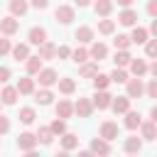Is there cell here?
Instances as JSON below:
<instances>
[{"instance_id":"cell-29","label":"cell","mask_w":157,"mask_h":157,"mask_svg":"<svg viewBox=\"0 0 157 157\" xmlns=\"http://www.w3.org/2000/svg\"><path fill=\"white\" fill-rule=\"evenodd\" d=\"M25 69H27L29 76H34V74L42 69V59H39V56H27V59H25Z\"/></svg>"},{"instance_id":"cell-31","label":"cell","mask_w":157,"mask_h":157,"mask_svg":"<svg viewBox=\"0 0 157 157\" xmlns=\"http://www.w3.org/2000/svg\"><path fill=\"white\" fill-rule=\"evenodd\" d=\"M147 34H150V32H147L145 27H135L132 34H130V42H132V44H145V42H147Z\"/></svg>"},{"instance_id":"cell-27","label":"cell","mask_w":157,"mask_h":157,"mask_svg":"<svg viewBox=\"0 0 157 157\" xmlns=\"http://www.w3.org/2000/svg\"><path fill=\"white\" fill-rule=\"evenodd\" d=\"M12 56H15V61H25L27 56H29V44H15L12 49Z\"/></svg>"},{"instance_id":"cell-11","label":"cell","mask_w":157,"mask_h":157,"mask_svg":"<svg viewBox=\"0 0 157 157\" xmlns=\"http://www.w3.org/2000/svg\"><path fill=\"white\" fill-rule=\"evenodd\" d=\"M110 108L115 115H123L128 108H130V98L128 96H118V98H110Z\"/></svg>"},{"instance_id":"cell-51","label":"cell","mask_w":157,"mask_h":157,"mask_svg":"<svg viewBox=\"0 0 157 157\" xmlns=\"http://www.w3.org/2000/svg\"><path fill=\"white\" fill-rule=\"evenodd\" d=\"M150 32H152V34H157V20H152V25H150Z\"/></svg>"},{"instance_id":"cell-6","label":"cell","mask_w":157,"mask_h":157,"mask_svg":"<svg viewBox=\"0 0 157 157\" xmlns=\"http://www.w3.org/2000/svg\"><path fill=\"white\" fill-rule=\"evenodd\" d=\"M74 113H76L78 118H91V113H93V103H91L88 98H78V101L74 103Z\"/></svg>"},{"instance_id":"cell-49","label":"cell","mask_w":157,"mask_h":157,"mask_svg":"<svg viewBox=\"0 0 157 157\" xmlns=\"http://www.w3.org/2000/svg\"><path fill=\"white\" fill-rule=\"evenodd\" d=\"M132 2H135V0H118V5H120V7H130Z\"/></svg>"},{"instance_id":"cell-47","label":"cell","mask_w":157,"mask_h":157,"mask_svg":"<svg viewBox=\"0 0 157 157\" xmlns=\"http://www.w3.org/2000/svg\"><path fill=\"white\" fill-rule=\"evenodd\" d=\"M7 78H10V69L0 66V83H7Z\"/></svg>"},{"instance_id":"cell-48","label":"cell","mask_w":157,"mask_h":157,"mask_svg":"<svg viewBox=\"0 0 157 157\" xmlns=\"http://www.w3.org/2000/svg\"><path fill=\"white\" fill-rule=\"evenodd\" d=\"M32 2V7H37V10H44L47 5H49V0H29Z\"/></svg>"},{"instance_id":"cell-43","label":"cell","mask_w":157,"mask_h":157,"mask_svg":"<svg viewBox=\"0 0 157 157\" xmlns=\"http://www.w3.org/2000/svg\"><path fill=\"white\" fill-rule=\"evenodd\" d=\"M10 49H12V44H10V39H5V37H0V56H5V54H10Z\"/></svg>"},{"instance_id":"cell-9","label":"cell","mask_w":157,"mask_h":157,"mask_svg":"<svg viewBox=\"0 0 157 157\" xmlns=\"http://www.w3.org/2000/svg\"><path fill=\"white\" fill-rule=\"evenodd\" d=\"M140 132H142V140H157V120H147V123H140Z\"/></svg>"},{"instance_id":"cell-44","label":"cell","mask_w":157,"mask_h":157,"mask_svg":"<svg viewBox=\"0 0 157 157\" xmlns=\"http://www.w3.org/2000/svg\"><path fill=\"white\" fill-rule=\"evenodd\" d=\"M56 56H59V59H69V56H71V49L61 44V47H56Z\"/></svg>"},{"instance_id":"cell-10","label":"cell","mask_w":157,"mask_h":157,"mask_svg":"<svg viewBox=\"0 0 157 157\" xmlns=\"http://www.w3.org/2000/svg\"><path fill=\"white\" fill-rule=\"evenodd\" d=\"M37 56H39L42 61H52V59L56 56V47L47 39V42H42V44H39V54H37Z\"/></svg>"},{"instance_id":"cell-24","label":"cell","mask_w":157,"mask_h":157,"mask_svg":"<svg viewBox=\"0 0 157 157\" xmlns=\"http://www.w3.org/2000/svg\"><path fill=\"white\" fill-rule=\"evenodd\" d=\"M123 150H125L128 155H135V152H140V150H142V140H140V137H125Z\"/></svg>"},{"instance_id":"cell-5","label":"cell","mask_w":157,"mask_h":157,"mask_svg":"<svg viewBox=\"0 0 157 157\" xmlns=\"http://www.w3.org/2000/svg\"><path fill=\"white\" fill-rule=\"evenodd\" d=\"M17 29H20V22H17V17H15V15H7V17H2V20H0V32H2L5 37L15 34Z\"/></svg>"},{"instance_id":"cell-38","label":"cell","mask_w":157,"mask_h":157,"mask_svg":"<svg viewBox=\"0 0 157 157\" xmlns=\"http://www.w3.org/2000/svg\"><path fill=\"white\" fill-rule=\"evenodd\" d=\"M71 59H74L76 64H83V61H88L91 56H88V49L78 47V49H74V52H71Z\"/></svg>"},{"instance_id":"cell-17","label":"cell","mask_w":157,"mask_h":157,"mask_svg":"<svg viewBox=\"0 0 157 157\" xmlns=\"http://www.w3.org/2000/svg\"><path fill=\"white\" fill-rule=\"evenodd\" d=\"M91 152H96V155H110V142L103 140V137H96V140H91Z\"/></svg>"},{"instance_id":"cell-13","label":"cell","mask_w":157,"mask_h":157,"mask_svg":"<svg viewBox=\"0 0 157 157\" xmlns=\"http://www.w3.org/2000/svg\"><path fill=\"white\" fill-rule=\"evenodd\" d=\"M101 137L103 140H115L118 137V123H113V120H105L103 125H101Z\"/></svg>"},{"instance_id":"cell-45","label":"cell","mask_w":157,"mask_h":157,"mask_svg":"<svg viewBox=\"0 0 157 157\" xmlns=\"http://www.w3.org/2000/svg\"><path fill=\"white\" fill-rule=\"evenodd\" d=\"M7 130H10V120H7V118L0 113V135H5Z\"/></svg>"},{"instance_id":"cell-39","label":"cell","mask_w":157,"mask_h":157,"mask_svg":"<svg viewBox=\"0 0 157 157\" xmlns=\"http://www.w3.org/2000/svg\"><path fill=\"white\" fill-rule=\"evenodd\" d=\"M130 44H132V42H130L128 34H118V37L113 39V47H115V49H130Z\"/></svg>"},{"instance_id":"cell-28","label":"cell","mask_w":157,"mask_h":157,"mask_svg":"<svg viewBox=\"0 0 157 157\" xmlns=\"http://www.w3.org/2000/svg\"><path fill=\"white\" fill-rule=\"evenodd\" d=\"M130 59H132V56H130V52H128V49H115V56H113L115 66H123V69H125V66L130 64Z\"/></svg>"},{"instance_id":"cell-18","label":"cell","mask_w":157,"mask_h":157,"mask_svg":"<svg viewBox=\"0 0 157 157\" xmlns=\"http://www.w3.org/2000/svg\"><path fill=\"white\" fill-rule=\"evenodd\" d=\"M128 66H130V74H132V76H140V78H142V76L147 74V64H145V59H130Z\"/></svg>"},{"instance_id":"cell-52","label":"cell","mask_w":157,"mask_h":157,"mask_svg":"<svg viewBox=\"0 0 157 157\" xmlns=\"http://www.w3.org/2000/svg\"><path fill=\"white\" fill-rule=\"evenodd\" d=\"M0 105H2V101H0Z\"/></svg>"},{"instance_id":"cell-21","label":"cell","mask_w":157,"mask_h":157,"mask_svg":"<svg viewBox=\"0 0 157 157\" xmlns=\"http://www.w3.org/2000/svg\"><path fill=\"white\" fill-rule=\"evenodd\" d=\"M61 147H64V152H71L74 147H78V135H74V132H61Z\"/></svg>"},{"instance_id":"cell-23","label":"cell","mask_w":157,"mask_h":157,"mask_svg":"<svg viewBox=\"0 0 157 157\" xmlns=\"http://www.w3.org/2000/svg\"><path fill=\"white\" fill-rule=\"evenodd\" d=\"M83 78H93L98 74V61H83L81 64V71H78Z\"/></svg>"},{"instance_id":"cell-32","label":"cell","mask_w":157,"mask_h":157,"mask_svg":"<svg viewBox=\"0 0 157 157\" xmlns=\"http://www.w3.org/2000/svg\"><path fill=\"white\" fill-rule=\"evenodd\" d=\"M128 78H130V76H128V71H125L123 66H115V69L110 71V81H113V83H125Z\"/></svg>"},{"instance_id":"cell-3","label":"cell","mask_w":157,"mask_h":157,"mask_svg":"<svg viewBox=\"0 0 157 157\" xmlns=\"http://www.w3.org/2000/svg\"><path fill=\"white\" fill-rule=\"evenodd\" d=\"M54 17H56V22H61V25H71V22H74V7H71V5H59V7L54 10Z\"/></svg>"},{"instance_id":"cell-2","label":"cell","mask_w":157,"mask_h":157,"mask_svg":"<svg viewBox=\"0 0 157 157\" xmlns=\"http://www.w3.org/2000/svg\"><path fill=\"white\" fill-rule=\"evenodd\" d=\"M17 147H20L22 152H34V147H37V135H32V132H20Z\"/></svg>"},{"instance_id":"cell-7","label":"cell","mask_w":157,"mask_h":157,"mask_svg":"<svg viewBox=\"0 0 157 157\" xmlns=\"http://www.w3.org/2000/svg\"><path fill=\"white\" fill-rule=\"evenodd\" d=\"M110 98H113V96L103 88V91H96V96H93V101H91V103H93V108L105 110V108H110Z\"/></svg>"},{"instance_id":"cell-50","label":"cell","mask_w":157,"mask_h":157,"mask_svg":"<svg viewBox=\"0 0 157 157\" xmlns=\"http://www.w3.org/2000/svg\"><path fill=\"white\" fill-rule=\"evenodd\" d=\"M78 7H86V5H91V0H74Z\"/></svg>"},{"instance_id":"cell-25","label":"cell","mask_w":157,"mask_h":157,"mask_svg":"<svg viewBox=\"0 0 157 157\" xmlns=\"http://www.w3.org/2000/svg\"><path fill=\"white\" fill-rule=\"evenodd\" d=\"M27 10H29V2H27V0H10V12H12L15 17H17V15L22 17Z\"/></svg>"},{"instance_id":"cell-1","label":"cell","mask_w":157,"mask_h":157,"mask_svg":"<svg viewBox=\"0 0 157 157\" xmlns=\"http://www.w3.org/2000/svg\"><path fill=\"white\" fill-rule=\"evenodd\" d=\"M125 86H128V98H140L142 93H145V83H142V78L140 76H135V78H128L125 81Z\"/></svg>"},{"instance_id":"cell-41","label":"cell","mask_w":157,"mask_h":157,"mask_svg":"<svg viewBox=\"0 0 157 157\" xmlns=\"http://www.w3.org/2000/svg\"><path fill=\"white\" fill-rule=\"evenodd\" d=\"M145 54L147 56H157V39H147L145 42Z\"/></svg>"},{"instance_id":"cell-46","label":"cell","mask_w":157,"mask_h":157,"mask_svg":"<svg viewBox=\"0 0 157 157\" xmlns=\"http://www.w3.org/2000/svg\"><path fill=\"white\" fill-rule=\"evenodd\" d=\"M147 15L150 17H157V0H150L147 2Z\"/></svg>"},{"instance_id":"cell-20","label":"cell","mask_w":157,"mask_h":157,"mask_svg":"<svg viewBox=\"0 0 157 157\" xmlns=\"http://www.w3.org/2000/svg\"><path fill=\"white\" fill-rule=\"evenodd\" d=\"M17 96H20V93H17L15 86H5V88L0 91V101H2L5 105H12V103L17 101Z\"/></svg>"},{"instance_id":"cell-40","label":"cell","mask_w":157,"mask_h":157,"mask_svg":"<svg viewBox=\"0 0 157 157\" xmlns=\"http://www.w3.org/2000/svg\"><path fill=\"white\" fill-rule=\"evenodd\" d=\"M49 130H52L54 135H61V132H66V120H64V118H56V120H52Z\"/></svg>"},{"instance_id":"cell-16","label":"cell","mask_w":157,"mask_h":157,"mask_svg":"<svg viewBox=\"0 0 157 157\" xmlns=\"http://www.w3.org/2000/svg\"><path fill=\"white\" fill-rule=\"evenodd\" d=\"M74 115V103L71 101H66V98H61L59 103H56V118H71Z\"/></svg>"},{"instance_id":"cell-12","label":"cell","mask_w":157,"mask_h":157,"mask_svg":"<svg viewBox=\"0 0 157 157\" xmlns=\"http://www.w3.org/2000/svg\"><path fill=\"white\" fill-rule=\"evenodd\" d=\"M123 115H125V120H123V123H125V128H128V130H135V128H140V123H142V115H140L137 110H130V108H128Z\"/></svg>"},{"instance_id":"cell-14","label":"cell","mask_w":157,"mask_h":157,"mask_svg":"<svg viewBox=\"0 0 157 157\" xmlns=\"http://www.w3.org/2000/svg\"><path fill=\"white\" fill-rule=\"evenodd\" d=\"M118 22H120L123 27H135V22H137V12L130 10V7H125V10L118 15Z\"/></svg>"},{"instance_id":"cell-15","label":"cell","mask_w":157,"mask_h":157,"mask_svg":"<svg viewBox=\"0 0 157 157\" xmlns=\"http://www.w3.org/2000/svg\"><path fill=\"white\" fill-rule=\"evenodd\" d=\"M27 39H29V44L39 47L42 42H47V29H44V27H32L29 34H27Z\"/></svg>"},{"instance_id":"cell-35","label":"cell","mask_w":157,"mask_h":157,"mask_svg":"<svg viewBox=\"0 0 157 157\" xmlns=\"http://www.w3.org/2000/svg\"><path fill=\"white\" fill-rule=\"evenodd\" d=\"M52 140H54V132L49 130V125L37 130V142H42V145H52Z\"/></svg>"},{"instance_id":"cell-34","label":"cell","mask_w":157,"mask_h":157,"mask_svg":"<svg viewBox=\"0 0 157 157\" xmlns=\"http://www.w3.org/2000/svg\"><path fill=\"white\" fill-rule=\"evenodd\" d=\"M20 123H25V125H32L34 123V118H37V113H34V108H20Z\"/></svg>"},{"instance_id":"cell-30","label":"cell","mask_w":157,"mask_h":157,"mask_svg":"<svg viewBox=\"0 0 157 157\" xmlns=\"http://www.w3.org/2000/svg\"><path fill=\"white\" fill-rule=\"evenodd\" d=\"M76 39H78L81 44H91V42H93V29H91V27H78V29H76Z\"/></svg>"},{"instance_id":"cell-19","label":"cell","mask_w":157,"mask_h":157,"mask_svg":"<svg viewBox=\"0 0 157 157\" xmlns=\"http://www.w3.org/2000/svg\"><path fill=\"white\" fill-rule=\"evenodd\" d=\"M17 93H22V96H29V93H34V78H29V76H25V78H20L17 81Z\"/></svg>"},{"instance_id":"cell-26","label":"cell","mask_w":157,"mask_h":157,"mask_svg":"<svg viewBox=\"0 0 157 157\" xmlns=\"http://www.w3.org/2000/svg\"><path fill=\"white\" fill-rule=\"evenodd\" d=\"M93 10H96V15L108 17V15H110V10H113V0H96Z\"/></svg>"},{"instance_id":"cell-36","label":"cell","mask_w":157,"mask_h":157,"mask_svg":"<svg viewBox=\"0 0 157 157\" xmlns=\"http://www.w3.org/2000/svg\"><path fill=\"white\" fill-rule=\"evenodd\" d=\"M108 83H110V76L108 74H96L93 76V86H96V91H103V88H108Z\"/></svg>"},{"instance_id":"cell-42","label":"cell","mask_w":157,"mask_h":157,"mask_svg":"<svg viewBox=\"0 0 157 157\" xmlns=\"http://www.w3.org/2000/svg\"><path fill=\"white\" fill-rule=\"evenodd\" d=\"M145 93L147 98H157V78H150V83L145 86Z\"/></svg>"},{"instance_id":"cell-22","label":"cell","mask_w":157,"mask_h":157,"mask_svg":"<svg viewBox=\"0 0 157 157\" xmlns=\"http://www.w3.org/2000/svg\"><path fill=\"white\" fill-rule=\"evenodd\" d=\"M56 83H59V91H61L64 96H71V93L76 91V81H74V78H69V76L56 78Z\"/></svg>"},{"instance_id":"cell-4","label":"cell","mask_w":157,"mask_h":157,"mask_svg":"<svg viewBox=\"0 0 157 157\" xmlns=\"http://www.w3.org/2000/svg\"><path fill=\"white\" fill-rule=\"evenodd\" d=\"M34 76L39 78V83H42L44 88H49V86H54V83H56V78H59V74H56L54 69H39V71H37Z\"/></svg>"},{"instance_id":"cell-37","label":"cell","mask_w":157,"mask_h":157,"mask_svg":"<svg viewBox=\"0 0 157 157\" xmlns=\"http://www.w3.org/2000/svg\"><path fill=\"white\" fill-rule=\"evenodd\" d=\"M98 32H101V34H113V32H115V22L108 20V17H103V20L98 22Z\"/></svg>"},{"instance_id":"cell-33","label":"cell","mask_w":157,"mask_h":157,"mask_svg":"<svg viewBox=\"0 0 157 157\" xmlns=\"http://www.w3.org/2000/svg\"><path fill=\"white\" fill-rule=\"evenodd\" d=\"M34 96H37V98H34V101H37V103H39V105H49V103H52V101H54V93H52V91H49V88H42V91H37V93H34Z\"/></svg>"},{"instance_id":"cell-8","label":"cell","mask_w":157,"mask_h":157,"mask_svg":"<svg viewBox=\"0 0 157 157\" xmlns=\"http://www.w3.org/2000/svg\"><path fill=\"white\" fill-rule=\"evenodd\" d=\"M88 56H91L93 61H103V59L108 56V47H105L103 42H93L91 49H88Z\"/></svg>"}]
</instances>
